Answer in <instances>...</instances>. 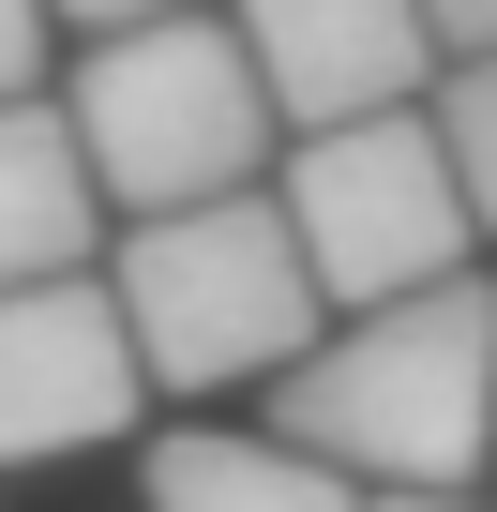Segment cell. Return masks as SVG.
Returning <instances> with one entry per match:
<instances>
[{
  "instance_id": "obj_1",
  "label": "cell",
  "mask_w": 497,
  "mask_h": 512,
  "mask_svg": "<svg viewBox=\"0 0 497 512\" xmlns=\"http://www.w3.org/2000/svg\"><path fill=\"white\" fill-rule=\"evenodd\" d=\"M272 437L317 452L332 482H377V497H467L497 467V287L452 272L422 302L332 317L272 377Z\"/></svg>"
},
{
  "instance_id": "obj_5",
  "label": "cell",
  "mask_w": 497,
  "mask_h": 512,
  "mask_svg": "<svg viewBox=\"0 0 497 512\" xmlns=\"http://www.w3.org/2000/svg\"><path fill=\"white\" fill-rule=\"evenodd\" d=\"M136 332L106 302V272L76 287H0V467H61L136 437Z\"/></svg>"
},
{
  "instance_id": "obj_13",
  "label": "cell",
  "mask_w": 497,
  "mask_h": 512,
  "mask_svg": "<svg viewBox=\"0 0 497 512\" xmlns=\"http://www.w3.org/2000/svg\"><path fill=\"white\" fill-rule=\"evenodd\" d=\"M362 512H482V497H362Z\"/></svg>"
},
{
  "instance_id": "obj_7",
  "label": "cell",
  "mask_w": 497,
  "mask_h": 512,
  "mask_svg": "<svg viewBox=\"0 0 497 512\" xmlns=\"http://www.w3.org/2000/svg\"><path fill=\"white\" fill-rule=\"evenodd\" d=\"M106 256V181L61 106H0V287H76Z\"/></svg>"
},
{
  "instance_id": "obj_3",
  "label": "cell",
  "mask_w": 497,
  "mask_h": 512,
  "mask_svg": "<svg viewBox=\"0 0 497 512\" xmlns=\"http://www.w3.org/2000/svg\"><path fill=\"white\" fill-rule=\"evenodd\" d=\"M106 302H121L151 392L287 377V362L332 332V302H317V272H302L272 181H257V196H211V211H166V226H121V241H106Z\"/></svg>"
},
{
  "instance_id": "obj_2",
  "label": "cell",
  "mask_w": 497,
  "mask_h": 512,
  "mask_svg": "<svg viewBox=\"0 0 497 512\" xmlns=\"http://www.w3.org/2000/svg\"><path fill=\"white\" fill-rule=\"evenodd\" d=\"M61 121H76V151L106 181V226H166V211H211V196H257L272 151H287L257 61L226 31V0L151 16V31H106L61 76Z\"/></svg>"
},
{
  "instance_id": "obj_8",
  "label": "cell",
  "mask_w": 497,
  "mask_h": 512,
  "mask_svg": "<svg viewBox=\"0 0 497 512\" xmlns=\"http://www.w3.org/2000/svg\"><path fill=\"white\" fill-rule=\"evenodd\" d=\"M151 512H362V482H332V467L287 452V437L181 422V437H151Z\"/></svg>"
},
{
  "instance_id": "obj_11",
  "label": "cell",
  "mask_w": 497,
  "mask_h": 512,
  "mask_svg": "<svg viewBox=\"0 0 497 512\" xmlns=\"http://www.w3.org/2000/svg\"><path fill=\"white\" fill-rule=\"evenodd\" d=\"M422 31H437V76L452 61H497V0H422Z\"/></svg>"
},
{
  "instance_id": "obj_6",
  "label": "cell",
  "mask_w": 497,
  "mask_h": 512,
  "mask_svg": "<svg viewBox=\"0 0 497 512\" xmlns=\"http://www.w3.org/2000/svg\"><path fill=\"white\" fill-rule=\"evenodd\" d=\"M241 61H257L287 136H347V121H407L437 91V31L422 0H226Z\"/></svg>"
},
{
  "instance_id": "obj_4",
  "label": "cell",
  "mask_w": 497,
  "mask_h": 512,
  "mask_svg": "<svg viewBox=\"0 0 497 512\" xmlns=\"http://www.w3.org/2000/svg\"><path fill=\"white\" fill-rule=\"evenodd\" d=\"M272 211H287V241H302V272H317L332 317L452 287L467 241H482V211H467V181H452V151H437L422 106L407 121H347V136H287Z\"/></svg>"
},
{
  "instance_id": "obj_12",
  "label": "cell",
  "mask_w": 497,
  "mask_h": 512,
  "mask_svg": "<svg viewBox=\"0 0 497 512\" xmlns=\"http://www.w3.org/2000/svg\"><path fill=\"white\" fill-rule=\"evenodd\" d=\"M46 16H61V31H91V46H106V31H151V16H196V0H46Z\"/></svg>"
},
{
  "instance_id": "obj_9",
  "label": "cell",
  "mask_w": 497,
  "mask_h": 512,
  "mask_svg": "<svg viewBox=\"0 0 497 512\" xmlns=\"http://www.w3.org/2000/svg\"><path fill=\"white\" fill-rule=\"evenodd\" d=\"M422 121H437V151H452V181H467L482 241H497V61H452V76L422 91Z\"/></svg>"
},
{
  "instance_id": "obj_10",
  "label": "cell",
  "mask_w": 497,
  "mask_h": 512,
  "mask_svg": "<svg viewBox=\"0 0 497 512\" xmlns=\"http://www.w3.org/2000/svg\"><path fill=\"white\" fill-rule=\"evenodd\" d=\"M46 0H0V106H46Z\"/></svg>"
}]
</instances>
